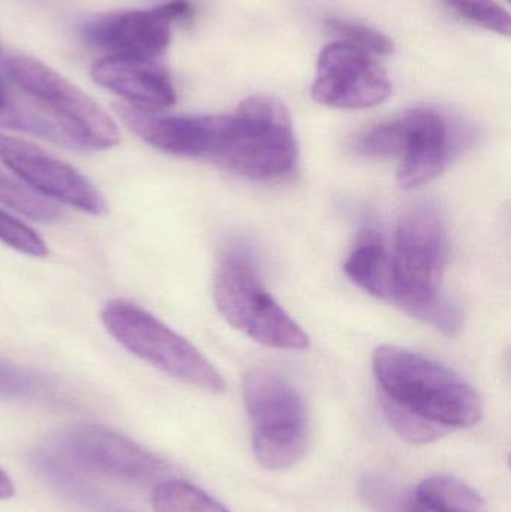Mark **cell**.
I'll return each instance as SVG.
<instances>
[{
	"label": "cell",
	"mask_w": 511,
	"mask_h": 512,
	"mask_svg": "<svg viewBox=\"0 0 511 512\" xmlns=\"http://www.w3.org/2000/svg\"><path fill=\"white\" fill-rule=\"evenodd\" d=\"M63 448L80 468L93 474L156 486L171 474L164 460L98 424H78L69 429Z\"/></svg>",
	"instance_id": "12"
},
{
	"label": "cell",
	"mask_w": 511,
	"mask_h": 512,
	"mask_svg": "<svg viewBox=\"0 0 511 512\" xmlns=\"http://www.w3.org/2000/svg\"><path fill=\"white\" fill-rule=\"evenodd\" d=\"M345 274L351 282L374 297L392 301L393 279L390 255L383 240L368 231L360 237L344 265Z\"/></svg>",
	"instance_id": "14"
},
{
	"label": "cell",
	"mask_w": 511,
	"mask_h": 512,
	"mask_svg": "<svg viewBox=\"0 0 511 512\" xmlns=\"http://www.w3.org/2000/svg\"><path fill=\"white\" fill-rule=\"evenodd\" d=\"M108 333L131 354L167 375L207 393H224L216 367L185 337L161 319L128 300H110L101 313Z\"/></svg>",
	"instance_id": "7"
},
{
	"label": "cell",
	"mask_w": 511,
	"mask_h": 512,
	"mask_svg": "<svg viewBox=\"0 0 511 512\" xmlns=\"http://www.w3.org/2000/svg\"><path fill=\"white\" fill-rule=\"evenodd\" d=\"M380 400L449 433L482 418V400L458 373L443 364L395 345L372 355Z\"/></svg>",
	"instance_id": "4"
},
{
	"label": "cell",
	"mask_w": 511,
	"mask_h": 512,
	"mask_svg": "<svg viewBox=\"0 0 511 512\" xmlns=\"http://www.w3.org/2000/svg\"><path fill=\"white\" fill-rule=\"evenodd\" d=\"M152 504L155 512H230L204 490L173 478L155 487Z\"/></svg>",
	"instance_id": "17"
},
{
	"label": "cell",
	"mask_w": 511,
	"mask_h": 512,
	"mask_svg": "<svg viewBox=\"0 0 511 512\" xmlns=\"http://www.w3.org/2000/svg\"><path fill=\"white\" fill-rule=\"evenodd\" d=\"M0 161L27 188L90 215L105 212V201L92 182L62 159L30 141L0 132Z\"/></svg>",
	"instance_id": "11"
},
{
	"label": "cell",
	"mask_w": 511,
	"mask_h": 512,
	"mask_svg": "<svg viewBox=\"0 0 511 512\" xmlns=\"http://www.w3.org/2000/svg\"><path fill=\"white\" fill-rule=\"evenodd\" d=\"M0 242L20 254L45 258L47 243L29 225L0 209Z\"/></svg>",
	"instance_id": "23"
},
{
	"label": "cell",
	"mask_w": 511,
	"mask_h": 512,
	"mask_svg": "<svg viewBox=\"0 0 511 512\" xmlns=\"http://www.w3.org/2000/svg\"><path fill=\"white\" fill-rule=\"evenodd\" d=\"M459 17L498 35L510 36L509 12L495 0H443Z\"/></svg>",
	"instance_id": "20"
},
{
	"label": "cell",
	"mask_w": 511,
	"mask_h": 512,
	"mask_svg": "<svg viewBox=\"0 0 511 512\" xmlns=\"http://www.w3.org/2000/svg\"><path fill=\"white\" fill-rule=\"evenodd\" d=\"M326 30L330 35L338 38L336 41H344L354 47L362 48L372 56H389L395 50V44L389 36L366 24L341 20V18H329L326 20Z\"/></svg>",
	"instance_id": "19"
},
{
	"label": "cell",
	"mask_w": 511,
	"mask_h": 512,
	"mask_svg": "<svg viewBox=\"0 0 511 512\" xmlns=\"http://www.w3.org/2000/svg\"><path fill=\"white\" fill-rule=\"evenodd\" d=\"M467 144V134L443 114L416 108L369 129L357 138L354 149L368 158L399 159L396 180L411 191L443 174Z\"/></svg>",
	"instance_id": "5"
},
{
	"label": "cell",
	"mask_w": 511,
	"mask_h": 512,
	"mask_svg": "<svg viewBox=\"0 0 511 512\" xmlns=\"http://www.w3.org/2000/svg\"><path fill=\"white\" fill-rule=\"evenodd\" d=\"M9 92L8 87L0 80V120H2L3 114H5L6 108H8Z\"/></svg>",
	"instance_id": "25"
},
{
	"label": "cell",
	"mask_w": 511,
	"mask_h": 512,
	"mask_svg": "<svg viewBox=\"0 0 511 512\" xmlns=\"http://www.w3.org/2000/svg\"><path fill=\"white\" fill-rule=\"evenodd\" d=\"M449 259L446 225L438 210L420 204L404 213L390 255L393 295L404 312L449 337L464 330V315L441 294Z\"/></svg>",
	"instance_id": "3"
},
{
	"label": "cell",
	"mask_w": 511,
	"mask_h": 512,
	"mask_svg": "<svg viewBox=\"0 0 511 512\" xmlns=\"http://www.w3.org/2000/svg\"><path fill=\"white\" fill-rule=\"evenodd\" d=\"M90 77L138 110L161 113L177 101L170 74L158 60L105 56L93 63Z\"/></svg>",
	"instance_id": "13"
},
{
	"label": "cell",
	"mask_w": 511,
	"mask_h": 512,
	"mask_svg": "<svg viewBox=\"0 0 511 512\" xmlns=\"http://www.w3.org/2000/svg\"><path fill=\"white\" fill-rule=\"evenodd\" d=\"M423 507L431 512H486V501L470 484L450 475H434L416 487Z\"/></svg>",
	"instance_id": "15"
},
{
	"label": "cell",
	"mask_w": 511,
	"mask_h": 512,
	"mask_svg": "<svg viewBox=\"0 0 511 512\" xmlns=\"http://www.w3.org/2000/svg\"><path fill=\"white\" fill-rule=\"evenodd\" d=\"M311 95L326 107L365 110L390 98L392 81L368 51L335 41L318 56Z\"/></svg>",
	"instance_id": "9"
},
{
	"label": "cell",
	"mask_w": 511,
	"mask_h": 512,
	"mask_svg": "<svg viewBox=\"0 0 511 512\" xmlns=\"http://www.w3.org/2000/svg\"><path fill=\"white\" fill-rule=\"evenodd\" d=\"M15 493L14 484H12L11 478L0 469V501L12 498Z\"/></svg>",
	"instance_id": "24"
},
{
	"label": "cell",
	"mask_w": 511,
	"mask_h": 512,
	"mask_svg": "<svg viewBox=\"0 0 511 512\" xmlns=\"http://www.w3.org/2000/svg\"><path fill=\"white\" fill-rule=\"evenodd\" d=\"M48 385L42 376L26 367L0 358V399L27 400L44 396Z\"/></svg>",
	"instance_id": "21"
},
{
	"label": "cell",
	"mask_w": 511,
	"mask_h": 512,
	"mask_svg": "<svg viewBox=\"0 0 511 512\" xmlns=\"http://www.w3.org/2000/svg\"><path fill=\"white\" fill-rule=\"evenodd\" d=\"M185 0H174L146 11L102 14L81 27V36L90 47L107 56L140 57L158 60L171 41V27L191 15Z\"/></svg>",
	"instance_id": "10"
},
{
	"label": "cell",
	"mask_w": 511,
	"mask_h": 512,
	"mask_svg": "<svg viewBox=\"0 0 511 512\" xmlns=\"http://www.w3.org/2000/svg\"><path fill=\"white\" fill-rule=\"evenodd\" d=\"M0 203L33 221L54 222L60 216L53 203L3 173H0Z\"/></svg>",
	"instance_id": "18"
},
{
	"label": "cell",
	"mask_w": 511,
	"mask_h": 512,
	"mask_svg": "<svg viewBox=\"0 0 511 512\" xmlns=\"http://www.w3.org/2000/svg\"><path fill=\"white\" fill-rule=\"evenodd\" d=\"M3 72L18 95L8 89L3 126L78 149L119 144V128L107 111L41 60L15 54L3 60Z\"/></svg>",
	"instance_id": "2"
},
{
	"label": "cell",
	"mask_w": 511,
	"mask_h": 512,
	"mask_svg": "<svg viewBox=\"0 0 511 512\" xmlns=\"http://www.w3.org/2000/svg\"><path fill=\"white\" fill-rule=\"evenodd\" d=\"M362 501L375 512H431L423 507L416 490L408 489L395 478L366 474L359 481Z\"/></svg>",
	"instance_id": "16"
},
{
	"label": "cell",
	"mask_w": 511,
	"mask_h": 512,
	"mask_svg": "<svg viewBox=\"0 0 511 512\" xmlns=\"http://www.w3.org/2000/svg\"><path fill=\"white\" fill-rule=\"evenodd\" d=\"M380 403L389 426L395 430L399 438L410 442V444H432V442L440 441L447 435V432H444L440 427L432 426V424L417 418L416 415L402 411L398 406L390 405V403L383 402V400H380Z\"/></svg>",
	"instance_id": "22"
},
{
	"label": "cell",
	"mask_w": 511,
	"mask_h": 512,
	"mask_svg": "<svg viewBox=\"0 0 511 512\" xmlns=\"http://www.w3.org/2000/svg\"><path fill=\"white\" fill-rule=\"evenodd\" d=\"M243 400L251 421L252 451L267 471L296 466L309 447V418L297 388L279 373L257 367L243 379Z\"/></svg>",
	"instance_id": "6"
},
{
	"label": "cell",
	"mask_w": 511,
	"mask_h": 512,
	"mask_svg": "<svg viewBox=\"0 0 511 512\" xmlns=\"http://www.w3.org/2000/svg\"><path fill=\"white\" fill-rule=\"evenodd\" d=\"M149 144L168 155L203 159L255 182L296 170L299 149L287 107L273 96L246 98L234 114L153 117Z\"/></svg>",
	"instance_id": "1"
},
{
	"label": "cell",
	"mask_w": 511,
	"mask_h": 512,
	"mask_svg": "<svg viewBox=\"0 0 511 512\" xmlns=\"http://www.w3.org/2000/svg\"><path fill=\"white\" fill-rule=\"evenodd\" d=\"M213 300L222 318L255 342L287 351L309 348L308 334L267 292L245 255L233 252L222 258Z\"/></svg>",
	"instance_id": "8"
}]
</instances>
